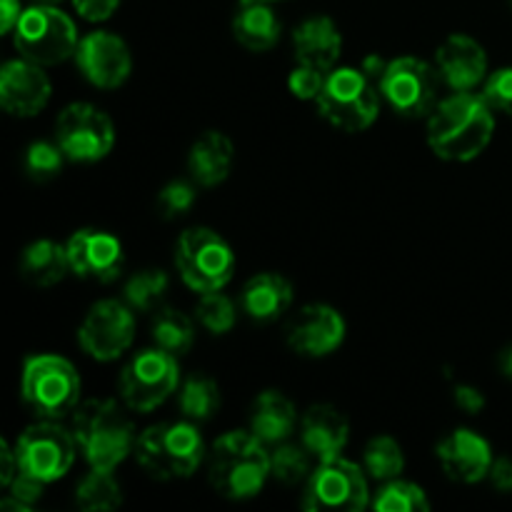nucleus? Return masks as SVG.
Listing matches in <instances>:
<instances>
[{"mask_svg": "<svg viewBox=\"0 0 512 512\" xmlns=\"http://www.w3.org/2000/svg\"><path fill=\"white\" fill-rule=\"evenodd\" d=\"M495 133V110L483 95L465 90L440 100L428 115V143L438 158L450 163L475 160Z\"/></svg>", "mask_w": 512, "mask_h": 512, "instance_id": "nucleus-1", "label": "nucleus"}, {"mask_svg": "<svg viewBox=\"0 0 512 512\" xmlns=\"http://www.w3.org/2000/svg\"><path fill=\"white\" fill-rule=\"evenodd\" d=\"M73 435L90 468L115 470L135 453L133 420L115 400H88L73 413Z\"/></svg>", "mask_w": 512, "mask_h": 512, "instance_id": "nucleus-2", "label": "nucleus"}, {"mask_svg": "<svg viewBox=\"0 0 512 512\" xmlns=\"http://www.w3.org/2000/svg\"><path fill=\"white\" fill-rule=\"evenodd\" d=\"M210 485L228 500H248L270 478V455L253 433H225L210 450Z\"/></svg>", "mask_w": 512, "mask_h": 512, "instance_id": "nucleus-3", "label": "nucleus"}, {"mask_svg": "<svg viewBox=\"0 0 512 512\" xmlns=\"http://www.w3.org/2000/svg\"><path fill=\"white\" fill-rule=\"evenodd\" d=\"M138 465L155 480H185L200 468L205 445L190 420L160 423L138 435L135 443Z\"/></svg>", "mask_w": 512, "mask_h": 512, "instance_id": "nucleus-4", "label": "nucleus"}, {"mask_svg": "<svg viewBox=\"0 0 512 512\" xmlns=\"http://www.w3.org/2000/svg\"><path fill=\"white\" fill-rule=\"evenodd\" d=\"M23 400L40 420H63L78 410L80 378L60 355H33L23 365Z\"/></svg>", "mask_w": 512, "mask_h": 512, "instance_id": "nucleus-5", "label": "nucleus"}, {"mask_svg": "<svg viewBox=\"0 0 512 512\" xmlns=\"http://www.w3.org/2000/svg\"><path fill=\"white\" fill-rule=\"evenodd\" d=\"M318 113L333 128L345 133H360L370 128L380 113L378 85L355 68L330 70L318 95Z\"/></svg>", "mask_w": 512, "mask_h": 512, "instance_id": "nucleus-6", "label": "nucleus"}, {"mask_svg": "<svg viewBox=\"0 0 512 512\" xmlns=\"http://www.w3.org/2000/svg\"><path fill=\"white\" fill-rule=\"evenodd\" d=\"M175 268L190 290L215 293L233 280L235 255L215 230L190 228L175 245Z\"/></svg>", "mask_w": 512, "mask_h": 512, "instance_id": "nucleus-7", "label": "nucleus"}, {"mask_svg": "<svg viewBox=\"0 0 512 512\" xmlns=\"http://www.w3.org/2000/svg\"><path fill=\"white\" fill-rule=\"evenodd\" d=\"M13 40L25 60H33L43 68L73 58L80 45L73 20L58 5L40 3L23 10L13 30Z\"/></svg>", "mask_w": 512, "mask_h": 512, "instance_id": "nucleus-8", "label": "nucleus"}, {"mask_svg": "<svg viewBox=\"0 0 512 512\" xmlns=\"http://www.w3.org/2000/svg\"><path fill=\"white\" fill-rule=\"evenodd\" d=\"M180 385L178 358L163 348H150L135 355L120 373V395L133 413H153Z\"/></svg>", "mask_w": 512, "mask_h": 512, "instance_id": "nucleus-9", "label": "nucleus"}, {"mask_svg": "<svg viewBox=\"0 0 512 512\" xmlns=\"http://www.w3.org/2000/svg\"><path fill=\"white\" fill-rule=\"evenodd\" d=\"M440 88V70L420 58L388 60L378 90L385 103L405 118H423L433 113Z\"/></svg>", "mask_w": 512, "mask_h": 512, "instance_id": "nucleus-10", "label": "nucleus"}, {"mask_svg": "<svg viewBox=\"0 0 512 512\" xmlns=\"http://www.w3.org/2000/svg\"><path fill=\"white\" fill-rule=\"evenodd\" d=\"M75 450L78 440L73 430H65L58 420H40L30 425L15 443L20 470L45 485L60 480L73 468Z\"/></svg>", "mask_w": 512, "mask_h": 512, "instance_id": "nucleus-11", "label": "nucleus"}, {"mask_svg": "<svg viewBox=\"0 0 512 512\" xmlns=\"http://www.w3.org/2000/svg\"><path fill=\"white\" fill-rule=\"evenodd\" d=\"M55 143L75 163H98L113 150V120L90 103H73L55 120Z\"/></svg>", "mask_w": 512, "mask_h": 512, "instance_id": "nucleus-12", "label": "nucleus"}, {"mask_svg": "<svg viewBox=\"0 0 512 512\" xmlns=\"http://www.w3.org/2000/svg\"><path fill=\"white\" fill-rule=\"evenodd\" d=\"M370 490L363 470L343 458L320 463L305 483V510H340L358 512L368 508Z\"/></svg>", "mask_w": 512, "mask_h": 512, "instance_id": "nucleus-13", "label": "nucleus"}, {"mask_svg": "<svg viewBox=\"0 0 512 512\" xmlns=\"http://www.w3.org/2000/svg\"><path fill=\"white\" fill-rule=\"evenodd\" d=\"M135 310L120 300H100L85 315L78 330L80 348L100 363L118 360L133 345Z\"/></svg>", "mask_w": 512, "mask_h": 512, "instance_id": "nucleus-14", "label": "nucleus"}, {"mask_svg": "<svg viewBox=\"0 0 512 512\" xmlns=\"http://www.w3.org/2000/svg\"><path fill=\"white\" fill-rule=\"evenodd\" d=\"M78 68L95 88L113 90L128 80L133 70V58L120 35L108 33V30H95L80 40L75 50Z\"/></svg>", "mask_w": 512, "mask_h": 512, "instance_id": "nucleus-15", "label": "nucleus"}, {"mask_svg": "<svg viewBox=\"0 0 512 512\" xmlns=\"http://www.w3.org/2000/svg\"><path fill=\"white\" fill-rule=\"evenodd\" d=\"M70 273L95 283H113L123 273V245L103 230H78L70 235L68 245Z\"/></svg>", "mask_w": 512, "mask_h": 512, "instance_id": "nucleus-16", "label": "nucleus"}, {"mask_svg": "<svg viewBox=\"0 0 512 512\" xmlns=\"http://www.w3.org/2000/svg\"><path fill=\"white\" fill-rule=\"evenodd\" d=\"M288 345L305 358L335 353L345 340V320L335 308L323 303L305 305L288 323Z\"/></svg>", "mask_w": 512, "mask_h": 512, "instance_id": "nucleus-17", "label": "nucleus"}, {"mask_svg": "<svg viewBox=\"0 0 512 512\" xmlns=\"http://www.w3.org/2000/svg\"><path fill=\"white\" fill-rule=\"evenodd\" d=\"M53 85L43 65L33 60H10L0 70V105L15 118H33L48 105Z\"/></svg>", "mask_w": 512, "mask_h": 512, "instance_id": "nucleus-18", "label": "nucleus"}, {"mask_svg": "<svg viewBox=\"0 0 512 512\" xmlns=\"http://www.w3.org/2000/svg\"><path fill=\"white\" fill-rule=\"evenodd\" d=\"M435 453H438L445 475L463 485H475L488 478L495 460L488 440L465 428L455 430L448 438L440 440Z\"/></svg>", "mask_w": 512, "mask_h": 512, "instance_id": "nucleus-19", "label": "nucleus"}, {"mask_svg": "<svg viewBox=\"0 0 512 512\" xmlns=\"http://www.w3.org/2000/svg\"><path fill=\"white\" fill-rule=\"evenodd\" d=\"M440 78L458 93L475 90L485 80L488 73V55L485 48L475 38L463 33H455L445 38L435 53Z\"/></svg>", "mask_w": 512, "mask_h": 512, "instance_id": "nucleus-20", "label": "nucleus"}, {"mask_svg": "<svg viewBox=\"0 0 512 512\" xmlns=\"http://www.w3.org/2000/svg\"><path fill=\"white\" fill-rule=\"evenodd\" d=\"M300 438H303V445L313 453L315 460L328 463V460L340 458V453L348 445L350 423L333 405H313L303 415Z\"/></svg>", "mask_w": 512, "mask_h": 512, "instance_id": "nucleus-21", "label": "nucleus"}, {"mask_svg": "<svg viewBox=\"0 0 512 512\" xmlns=\"http://www.w3.org/2000/svg\"><path fill=\"white\" fill-rule=\"evenodd\" d=\"M295 60L300 65H310L323 73H330L338 63L340 50H343V35L335 28V23L325 15H315L300 23L293 33Z\"/></svg>", "mask_w": 512, "mask_h": 512, "instance_id": "nucleus-22", "label": "nucleus"}, {"mask_svg": "<svg viewBox=\"0 0 512 512\" xmlns=\"http://www.w3.org/2000/svg\"><path fill=\"white\" fill-rule=\"evenodd\" d=\"M240 303L255 323H273L293 305V285L280 273H260L245 283Z\"/></svg>", "mask_w": 512, "mask_h": 512, "instance_id": "nucleus-23", "label": "nucleus"}, {"mask_svg": "<svg viewBox=\"0 0 512 512\" xmlns=\"http://www.w3.org/2000/svg\"><path fill=\"white\" fill-rule=\"evenodd\" d=\"M298 413L295 405L278 390H265L258 395L250 410V433L265 445H278L293 435Z\"/></svg>", "mask_w": 512, "mask_h": 512, "instance_id": "nucleus-24", "label": "nucleus"}, {"mask_svg": "<svg viewBox=\"0 0 512 512\" xmlns=\"http://www.w3.org/2000/svg\"><path fill=\"white\" fill-rule=\"evenodd\" d=\"M233 143L225 133L218 130H208L195 140L188 155V170L193 180L203 188H213L220 185L230 175L233 168Z\"/></svg>", "mask_w": 512, "mask_h": 512, "instance_id": "nucleus-25", "label": "nucleus"}, {"mask_svg": "<svg viewBox=\"0 0 512 512\" xmlns=\"http://www.w3.org/2000/svg\"><path fill=\"white\" fill-rule=\"evenodd\" d=\"M68 270V250L53 240H35L20 255V275L35 288H53Z\"/></svg>", "mask_w": 512, "mask_h": 512, "instance_id": "nucleus-26", "label": "nucleus"}, {"mask_svg": "<svg viewBox=\"0 0 512 512\" xmlns=\"http://www.w3.org/2000/svg\"><path fill=\"white\" fill-rule=\"evenodd\" d=\"M283 25L268 3H243L233 18V35L243 48L253 53L270 50L280 40Z\"/></svg>", "mask_w": 512, "mask_h": 512, "instance_id": "nucleus-27", "label": "nucleus"}, {"mask_svg": "<svg viewBox=\"0 0 512 512\" xmlns=\"http://www.w3.org/2000/svg\"><path fill=\"white\" fill-rule=\"evenodd\" d=\"M220 403H223V398H220L218 383L208 375L193 373L180 383L178 408L190 423H205V420L215 418Z\"/></svg>", "mask_w": 512, "mask_h": 512, "instance_id": "nucleus-28", "label": "nucleus"}, {"mask_svg": "<svg viewBox=\"0 0 512 512\" xmlns=\"http://www.w3.org/2000/svg\"><path fill=\"white\" fill-rule=\"evenodd\" d=\"M153 340L158 348L168 350L175 358H183L185 353H190V348L195 343L193 320L175 308L155 310Z\"/></svg>", "mask_w": 512, "mask_h": 512, "instance_id": "nucleus-29", "label": "nucleus"}, {"mask_svg": "<svg viewBox=\"0 0 512 512\" xmlns=\"http://www.w3.org/2000/svg\"><path fill=\"white\" fill-rule=\"evenodd\" d=\"M75 503H78L80 510L88 512H108L120 508V503H123V490H120L113 470L90 468V473L78 483Z\"/></svg>", "mask_w": 512, "mask_h": 512, "instance_id": "nucleus-30", "label": "nucleus"}, {"mask_svg": "<svg viewBox=\"0 0 512 512\" xmlns=\"http://www.w3.org/2000/svg\"><path fill=\"white\" fill-rule=\"evenodd\" d=\"M170 280L168 273L158 268H148L135 273L133 278L125 283V303L135 310V313H155L163 308V300L168 295Z\"/></svg>", "mask_w": 512, "mask_h": 512, "instance_id": "nucleus-31", "label": "nucleus"}, {"mask_svg": "<svg viewBox=\"0 0 512 512\" xmlns=\"http://www.w3.org/2000/svg\"><path fill=\"white\" fill-rule=\"evenodd\" d=\"M313 475V453L305 445L278 443L270 453V478L280 485L308 483Z\"/></svg>", "mask_w": 512, "mask_h": 512, "instance_id": "nucleus-32", "label": "nucleus"}, {"mask_svg": "<svg viewBox=\"0 0 512 512\" xmlns=\"http://www.w3.org/2000/svg\"><path fill=\"white\" fill-rule=\"evenodd\" d=\"M365 470L370 478L380 480V483H390V480L400 478L405 470V455L403 448L390 435H378L365 445Z\"/></svg>", "mask_w": 512, "mask_h": 512, "instance_id": "nucleus-33", "label": "nucleus"}, {"mask_svg": "<svg viewBox=\"0 0 512 512\" xmlns=\"http://www.w3.org/2000/svg\"><path fill=\"white\" fill-rule=\"evenodd\" d=\"M373 508L378 512H425L430 510V500L420 485L395 478L375 495Z\"/></svg>", "mask_w": 512, "mask_h": 512, "instance_id": "nucleus-34", "label": "nucleus"}, {"mask_svg": "<svg viewBox=\"0 0 512 512\" xmlns=\"http://www.w3.org/2000/svg\"><path fill=\"white\" fill-rule=\"evenodd\" d=\"M195 318L210 335H225L235 328L238 310H235L233 300L223 295V290H215V293L200 295L198 305H195Z\"/></svg>", "mask_w": 512, "mask_h": 512, "instance_id": "nucleus-35", "label": "nucleus"}, {"mask_svg": "<svg viewBox=\"0 0 512 512\" xmlns=\"http://www.w3.org/2000/svg\"><path fill=\"white\" fill-rule=\"evenodd\" d=\"M63 163V148L58 143H45V140H38V143L30 145L23 158L25 173H28L30 180H38V183L53 180L63 170Z\"/></svg>", "mask_w": 512, "mask_h": 512, "instance_id": "nucleus-36", "label": "nucleus"}, {"mask_svg": "<svg viewBox=\"0 0 512 512\" xmlns=\"http://www.w3.org/2000/svg\"><path fill=\"white\" fill-rule=\"evenodd\" d=\"M195 205V185L185 183V180H173V183L165 185L158 193V213L165 220L183 218L185 213H190V208Z\"/></svg>", "mask_w": 512, "mask_h": 512, "instance_id": "nucleus-37", "label": "nucleus"}, {"mask_svg": "<svg viewBox=\"0 0 512 512\" xmlns=\"http://www.w3.org/2000/svg\"><path fill=\"white\" fill-rule=\"evenodd\" d=\"M483 98L495 113L512 115V68H500L485 80Z\"/></svg>", "mask_w": 512, "mask_h": 512, "instance_id": "nucleus-38", "label": "nucleus"}, {"mask_svg": "<svg viewBox=\"0 0 512 512\" xmlns=\"http://www.w3.org/2000/svg\"><path fill=\"white\" fill-rule=\"evenodd\" d=\"M325 78H328V73H323V70L298 63V68L290 73L288 88L295 98L318 100L320 90H323V85H325Z\"/></svg>", "mask_w": 512, "mask_h": 512, "instance_id": "nucleus-39", "label": "nucleus"}, {"mask_svg": "<svg viewBox=\"0 0 512 512\" xmlns=\"http://www.w3.org/2000/svg\"><path fill=\"white\" fill-rule=\"evenodd\" d=\"M43 485L45 483H40L38 478H33V475H28V473H23V470H20V473L15 475L13 483L8 485L10 498L18 500V503L25 505L28 510H33L35 503L43 498Z\"/></svg>", "mask_w": 512, "mask_h": 512, "instance_id": "nucleus-40", "label": "nucleus"}, {"mask_svg": "<svg viewBox=\"0 0 512 512\" xmlns=\"http://www.w3.org/2000/svg\"><path fill=\"white\" fill-rule=\"evenodd\" d=\"M120 0H73L75 10L80 13V18L90 20V23H100V20H108L115 13Z\"/></svg>", "mask_w": 512, "mask_h": 512, "instance_id": "nucleus-41", "label": "nucleus"}, {"mask_svg": "<svg viewBox=\"0 0 512 512\" xmlns=\"http://www.w3.org/2000/svg\"><path fill=\"white\" fill-rule=\"evenodd\" d=\"M453 400H455V405H458V408L468 415H478L480 410L485 408V395L480 393L478 388H473V385H465V383L455 385Z\"/></svg>", "mask_w": 512, "mask_h": 512, "instance_id": "nucleus-42", "label": "nucleus"}, {"mask_svg": "<svg viewBox=\"0 0 512 512\" xmlns=\"http://www.w3.org/2000/svg\"><path fill=\"white\" fill-rule=\"evenodd\" d=\"M488 478L498 493H512V458L493 460Z\"/></svg>", "mask_w": 512, "mask_h": 512, "instance_id": "nucleus-43", "label": "nucleus"}, {"mask_svg": "<svg viewBox=\"0 0 512 512\" xmlns=\"http://www.w3.org/2000/svg\"><path fill=\"white\" fill-rule=\"evenodd\" d=\"M0 460H3V470H0V485H5V488H8V485L15 480V475L20 473V463H18V455H15V450L10 448L5 440L0 443Z\"/></svg>", "mask_w": 512, "mask_h": 512, "instance_id": "nucleus-44", "label": "nucleus"}, {"mask_svg": "<svg viewBox=\"0 0 512 512\" xmlns=\"http://www.w3.org/2000/svg\"><path fill=\"white\" fill-rule=\"evenodd\" d=\"M20 15H23L20 0H0V30H3V33H13Z\"/></svg>", "mask_w": 512, "mask_h": 512, "instance_id": "nucleus-45", "label": "nucleus"}, {"mask_svg": "<svg viewBox=\"0 0 512 512\" xmlns=\"http://www.w3.org/2000/svg\"><path fill=\"white\" fill-rule=\"evenodd\" d=\"M385 68H388V60H383L380 55H368V58L363 60V65H360V70H363V73L368 75L375 85H378L380 78H383Z\"/></svg>", "mask_w": 512, "mask_h": 512, "instance_id": "nucleus-46", "label": "nucleus"}, {"mask_svg": "<svg viewBox=\"0 0 512 512\" xmlns=\"http://www.w3.org/2000/svg\"><path fill=\"white\" fill-rule=\"evenodd\" d=\"M500 370H503L505 378L512 380V345H508V348L500 353Z\"/></svg>", "mask_w": 512, "mask_h": 512, "instance_id": "nucleus-47", "label": "nucleus"}, {"mask_svg": "<svg viewBox=\"0 0 512 512\" xmlns=\"http://www.w3.org/2000/svg\"><path fill=\"white\" fill-rule=\"evenodd\" d=\"M35 3H40V5H58V3H63V0H35Z\"/></svg>", "mask_w": 512, "mask_h": 512, "instance_id": "nucleus-48", "label": "nucleus"}, {"mask_svg": "<svg viewBox=\"0 0 512 512\" xmlns=\"http://www.w3.org/2000/svg\"><path fill=\"white\" fill-rule=\"evenodd\" d=\"M243 3H273V0H243Z\"/></svg>", "mask_w": 512, "mask_h": 512, "instance_id": "nucleus-49", "label": "nucleus"}, {"mask_svg": "<svg viewBox=\"0 0 512 512\" xmlns=\"http://www.w3.org/2000/svg\"><path fill=\"white\" fill-rule=\"evenodd\" d=\"M510 5H512V0H510Z\"/></svg>", "mask_w": 512, "mask_h": 512, "instance_id": "nucleus-50", "label": "nucleus"}]
</instances>
